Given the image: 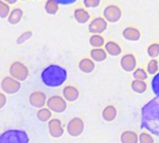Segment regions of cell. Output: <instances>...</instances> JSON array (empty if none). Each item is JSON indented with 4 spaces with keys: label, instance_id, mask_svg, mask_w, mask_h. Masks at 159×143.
Segmentation results:
<instances>
[{
    "label": "cell",
    "instance_id": "obj_1",
    "mask_svg": "<svg viewBox=\"0 0 159 143\" xmlns=\"http://www.w3.org/2000/svg\"><path fill=\"white\" fill-rule=\"evenodd\" d=\"M142 127L159 136V99L149 101L142 108Z\"/></svg>",
    "mask_w": 159,
    "mask_h": 143
},
{
    "label": "cell",
    "instance_id": "obj_2",
    "mask_svg": "<svg viewBox=\"0 0 159 143\" xmlns=\"http://www.w3.org/2000/svg\"><path fill=\"white\" fill-rule=\"evenodd\" d=\"M67 71L57 64H51L46 67L41 73V80L44 85L49 87H58L67 80Z\"/></svg>",
    "mask_w": 159,
    "mask_h": 143
},
{
    "label": "cell",
    "instance_id": "obj_3",
    "mask_svg": "<svg viewBox=\"0 0 159 143\" xmlns=\"http://www.w3.org/2000/svg\"><path fill=\"white\" fill-rule=\"evenodd\" d=\"M28 134L21 129H7L0 134V143H29Z\"/></svg>",
    "mask_w": 159,
    "mask_h": 143
},
{
    "label": "cell",
    "instance_id": "obj_4",
    "mask_svg": "<svg viewBox=\"0 0 159 143\" xmlns=\"http://www.w3.org/2000/svg\"><path fill=\"white\" fill-rule=\"evenodd\" d=\"M9 74L19 82L25 81L29 76V70L25 64L20 61H14L9 67Z\"/></svg>",
    "mask_w": 159,
    "mask_h": 143
},
{
    "label": "cell",
    "instance_id": "obj_5",
    "mask_svg": "<svg viewBox=\"0 0 159 143\" xmlns=\"http://www.w3.org/2000/svg\"><path fill=\"white\" fill-rule=\"evenodd\" d=\"M47 106L48 109L51 112H54L56 114H61L63 113L67 108V102L63 99V97L61 96H52L47 101Z\"/></svg>",
    "mask_w": 159,
    "mask_h": 143
},
{
    "label": "cell",
    "instance_id": "obj_6",
    "mask_svg": "<svg viewBox=\"0 0 159 143\" xmlns=\"http://www.w3.org/2000/svg\"><path fill=\"white\" fill-rule=\"evenodd\" d=\"M20 82L15 80L11 76H6L1 81V88L6 94H16L20 89Z\"/></svg>",
    "mask_w": 159,
    "mask_h": 143
},
{
    "label": "cell",
    "instance_id": "obj_7",
    "mask_svg": "<svg viewBox=\"0 0 159 143\" xmlns=\"http://www.w3.org/2000/svg\"><path fill=\"white\" fill-rule=\"evenodd\" d=\"M85 129L84 121L79 117H74L67 124V132L71 137H79Z\"/></svg>",
    "mask_w": 159,
    "mask_h": 143
},
{
    "label": "cell",
    "instance_id": "obj_8",
    "mask_svg": "<svg viewBox=\"0 0 159 143\" xmlns=\"http://www.w3.org/2000/svg\"><path fill=\"white\" fill-rule=\"evenodd\" d=\"M122 17V11L116 5L107 6L103 9V18L108 22H117Z\"/></svg>",
    "mask_w": 159,
    "mask_h": 143
},
{
    "label": "cell",
    "instance_id": "obj_9",
    "mask_svg": "<svg viewBox=\"0 0 159 143\" xmlns=\"http://www.w3.org/2000/svg\"><path fill=\"white\" fill-rule=\"evenodd\" d=\"M107 29V21L104 18L98 17L92 20L89 25V32L92 34H101Z\"/></svg>",
    "mask_w": 159,
    "mask_h": 143
},
{
    "label": "cell",
    "instance_id": "obj_10",
    "mask_svg": "<svg viewBox=\"0 0 159 143\" xmlns=\"http://www.w3.org/2000/svg\"><path fill=\"white\" fill-rule=\"evenodd\" d=\"M48 132H49L50 136L55 139L61 138L64 133L62 124H61V120L58 118L50 119L48 124Z\"/></svg>",
    "mask_w": 159,
    "mask_h": 143
},
{
    "label": "cell",
    "instance_id": "obj_11",
    "mask_svg": "<svg viewBox=\"0 0 159 143\" xmlns=\"http://www.w3.org/2000/svg\"><path fill=\"white\" fill-rule=\"evenodd\" d=\"M47 96L42 91H34L33 92L29 97V102L30 104L37 109L44 108L45 104H47Z\"/></svg>",
    "mask_w": 159,
    "mask_h": 143
},
{
    "label": "cell",
    "instance_id": "obj_12",
    "mask_svg": "<svg viewBox=\"0 0 159 143\" xmlns=\"http://www.w3.org/2000/svg\"><path fill=\"white\" fill-rule=\"evenodd\" d=\"M120 65L125 72H134L137 66V60L133 54H126L121 58Z\"/></svg>",
    "mask_w": 159,
    "mask_h": 143
},
{
    "label": "cell",
    "instance_id": "obj_13",
    "mask_svg": "<svg viewBox=\"0 0 159 143\" xmlns=\"http://www.w3.org/2000/svg\"><path fill=\"white\" fill-rule=\"evenodd\" d=\"M62 95H63V99L66 101L74 102L79 98V91L76 87L73 86H66L62 89Z\"/></svg>",
    "mask_w": 159,
    "mask_h": 143
},
{
    "label": "cell",
    "instance_id": "obj_14",
    "mask_svg": "<svg viewBox=\"0 0 159 143\" xmlns=\"http://www.w3.org/2000/svg\"><path fill=\"white\" fill-rule=\"evenodd\" d=\"M123 36L129 41H139L141 38V32L134 27H127L123 30Z\"/></svg>",
    "mask_w": 159,
    "mask_h": 143
},
{
    "label": "cell",
    "instance_id": "obj_15",
    "mask_svg": "<svg viewBox=\"0 0 159 143\" xmlns=\"http://www.w3.org/2000/svg\"><path fill=\"white\" fill-rule=\"evenodd\" d=\"M78 68L84 74H90L95 69V63H94V61L91 59L85 58V59H82L79 61Z\"/></svg>",
    "mask_w": 159,
    "mask_h": 143
},
{
    "label": "cell",
    "instance_id": "obj_16",
    "mask_svg": "<svg viewBox=\"0 0 159 143\" xmlns=\"http://www.w3.org/2000/svg\"><path fill=\"white\" fill-rule=\"evenodd\" d=\"M102 116L104 121L106 122H113L116 116H117V110L115 106L113 105H108L106 106L102 114Z\"/></svg>",
    "mask_w": 159,
    "mask_h": 143
},
{
    "label": "cell",
    "instance_id": "obj_17",
    "mask_svg": "<svg viewBox=\"0 0 159 143\" xmlns=\"http://www.w3.org/2000/svg\"><path fill=\"white\" fill-rule=\"evenodd\" d=\"M104 47H105V51H106V53L109 54L110 56H113V57H117V56H119V55L121 54V52H122L121 47H120L117 43H116V42H114V41H109V42H107V43L104 45Z\"/></svg>",
    "mask_w": 159,
    "mask_h": 143
},
{
    "label": "cell",
    "instance_id": "obj_18",
    "mask_svg": "<svg viewBox=\"0 0 159 143\" xmlns=\"http://www.w3.org/2000/svg\"><path fill=\"white\" fill-rule=\"evenodd\" d=\"M74 18L78 23H86L89 20L90 15L84 8H76L74 11Z\"/></svg>",
    "mask_w": 159,
    "mask_h": 143
},
{
    "label": "cell",
    "instance_id": "obj_19",
    "mask_svg": "<svg viewBox=\"0 0 159 143\" xmlns=\"http://www.w3.org/2000/svg\"><path fill=\"white\" fill-rule=\"evenodd\" d=\"M22 15H23V11L20 8H19V7L14 8L13 10L10 11V13L7 17V21L11 25H16L20 21Z\"/></svg>",
    "mask_w": 159,
    "mask_h": 143
},
{
    "label": "cell",
    "instance_id": "obj_20",
    "mask_svg": "<svg viewBox=\"0 0 159 143\" xmlns=\"http://www.w3.org/2000/svg\"><path fill=\"white\" fill-rule=\"evenodd\" d=\"M90 57L93 61L97 62H102L106 60L107 58V53L105 49L102 48H93L90 51Z\"/></svg>",
    "mask_w": 159,
    "mask_h": 143
},
{
    "label": "cell",
    "instance_id": "obj_21",
    "mask_svg": "<svg viewBox=\"0 0 159 143\" xmlns=\"http://www.w3.org/2000/svg\"><path fill=\"white\" fill-rule=\"evenodd\" d=\"M121 143H139V136L133 131H125L120 136Z\"/></svg>",
    "mask_w": 159,
    "mask_h": 143
},
{
    "label": "cell",
    "instance_id": "obj_22",
    "mask_svg": "<svg viewBox=\"0 0 159 143\" xmlns=\"http://www.w3.org/2000/svg\"><path fill=\"white\" fill-rule=\"evenodd\" d=\"M131 89L138 94H143L147 90V84L144 81L133 80L131 83Z\"/></svg>",
    "mask_w": 159,
    "mask_h": 143
},
{
    "label": "cell",
    "instance_id": "obj_23",
    "mask_svg": "<svg viewBox=\"0 0 159 143\" xmlns=\"http://www.w3.org/2000/svg\"><path fill=\"white\" fill-rule=\"evenodd\" d=\"M89 44L94 48H102L105 45V41L101 34H92L89 38Z\"/></svg>",
    "mask_w": 159,
    "mask_h": 143
},
{
    "label": "cell",
    "instance_id": "obj_24",
    "mask_svg": "<svg viewBox=\"0 0 159 143\" xmlns=\"http://www.w3.org/2000/svg\"><path fill=\"white\" fill-rule=\"evenodd\" d=\"M45 10L49 15H55L59 10V2L55 0H48L45 3Z\"/></svg>",
    "mask_w": 159,
    "mask_h": 143
},
{
    "label": "cell",
    "instance_id": "obj_25",
    "mask_svg": "<svg viewBox=\"0 0 159 143\" xmlns=\"http://www.w3.org/2000/svg\"><path fill=\"white\" fill-rule=\"evenodd\" d=\"M36 116H37V119L40 121V122H48L51 118V111L48 110V108H42V109H39V111L37 112L36 114Z\"/></svg>",
    "mask_w": 159,
    "mask_h": 143
},
{
    "label": "cell",
    "instance_id": "obj_26",
    "mask_svg": "<svg viewBox=\"0 0 159 143\" xmlns=\"http://www.w3.org/2000/svg\"><path fill=\"white\" fill-rule=\"evenodd\" d=\"M159 62L157 60H151L147 64V73L152 75H156L158 73Z\"/></svg>",
    "mask_w": 159,
    "mask_h": 143
},
{
    "label": "cell",
    "instance_id": "obj_27",
    "mask_svg": "<svg viewBox=\"0 0 159 143\" xmlns=\"http://www.w3.org/2000/svg\"><path fill=\"white\" fill-rule=\"evenodd\" d=\"M133 77L134 80H140V81H145L148 77L147 72L144 71L142 68H137L134 72H133Z\"/></svg>",
    "mask_w": 159,
    "mask_h": 143
},
{
    "label": "cell",
    "instance_id": "obj_28",
    "mask_svg": "<svg viewBox=\"0 0 159 143\" xmlns=\"http://www.w3.org/2000/svg\"><path fill=\"white\" fill-rule=\"evenodd\" d=\"M147 53L148 56L150 58H152L153 60L156 59L157 57L159 56V44L157 43H154L152 45H150L147 48Z\"/></svg>",
    "mask_w": 159,
    "mask_h": 143
},
{
    "label": "cell",
    "instance_id": "obj_29",
    "mask_svg": "<svg viewBox=\"0 0 159 143\" xmlns=\"http://www.w3.org/2000/svg\"><path fill=\"white\" fill-rule=\"evenodd\" d=\"M10 13V7L5 2L0 0V19H5L8 17Z\"/></svg>",
    "mask_w": 159,
    "mask_h": 143
},
{
    "label": "cell",
    "instance_id": "obj_30",
    "mask_svg": "<svg viewBox=\"0 0 159 143\" xmlns=\"http://www.w3.org/2000/svg\"><path fill=\"white\" fill-rule=\"evenodd\" d=\"M151 87L154 92V94L159 99V73L156 75H154L152 82H151Z\"/></svg>",
    "mask_w": 159,
    "mask_h": 143
},
{
    "label": "cell",
    "instance_id": "obj_31",
    "mask_svg": "<svg viewBox=\"0 0 159 143\" xmlns=\"http://www.w3.org/2000/svg\"><path fill=\"white\" fill-rule=\"evenodd\" d=\"M139 143H155V141L152 135L143 132L139 136Z\"/></svg>",
    "mask_w": 159,
    "mask_h": 143
},
{
    "label": "cell",
    "instance_id": "obj_32",
    "mask_svg": "<svg viewBox=\"0 0 159 143\" xmlns=\"http://www.w3.org/2000/svg\"><path fill=\"white\" fill-rule=\"evenodd\" d=\"M32 35H33V33H32L31 31L24 32L23 34H21L18 37V39H17V44H19V45L23 44L24 42H26L27 40H29V39L32 37Z\"/></svg>",
    "mask_w": 159,
    "mask_h": 143
},
{
    "label": "cell",
    "instance_id": "obj_33",
    "mask_svg": "<svg viewBox=\"0 0 159 143\" xmlns=\"http://www.w3.org/2000/svg\"><path fill=\"white\" fill-rule=\"evenodd\" d=\"M83 4L85 5V7H89V8H94L97 7L98 6H100L101 4V0H84Z\"/></svg>",
    "mask_w": 159,
    "mask_h": 143
},
{
    "label": "cell",
    "instance_id": "obj_34",
    "mask_svg": "<svg viewBox=\"0 0 159 143\" xmlns=\"http://www.w3.org/2000/svg\"><path fill=\"white\" fill-rule=\"evenodd\" d=\"M7 104V97L4 93H0V109L4 108Z\"/></svg>",
    "mask_w": 159,
    "mask_h": 143
},
{
    "label": "cell",
    "instance_id": "obj_35",
    "mask_svg": "<svg viewBox=\"0 0 159 143\" xmlns=\"http://www.w3.org/2000/svg\"><path fill=\"white\" fill-rule=\"evenodd\" d=\"M5 2L9 6V5H11V4H15V3H17V0H6Z\"/></svg>",
    "mask_w": 159,
    "mask_h": 143
}]
</instances>
